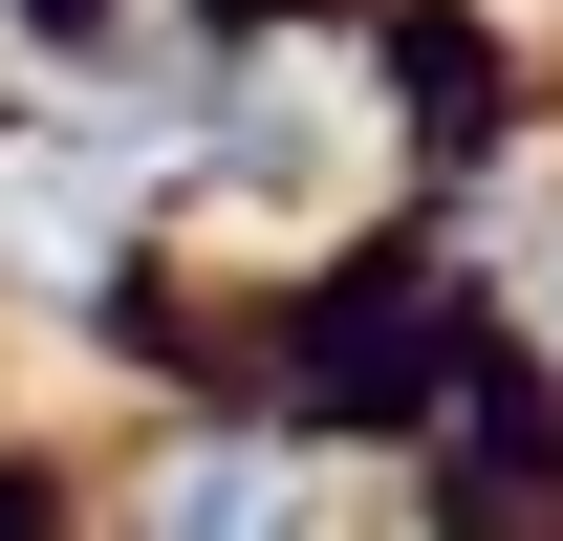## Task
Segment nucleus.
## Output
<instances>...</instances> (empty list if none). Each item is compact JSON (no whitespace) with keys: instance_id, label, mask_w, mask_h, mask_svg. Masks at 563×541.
Wrapping results in <instances>:
<instances>
[{"instance_id":"obj_1","label":"nucleus","mask_w":563,"mask_h":541,"mask_svg":"<svg viewBox=\"0 0 563 541\" xmlns=\"http://www.w3.org/2000/svg\"><path fill=\"white\" fill-rule=\"evenodd\" d=\"M109 239H131V152H87V131L0 152V261L22 281H109Z\"/></svg>"},{"instance_id":"obj_2","label":"nucleus","mask_w":563,"mask_h":541,"mask_svg":"<svg viewBox=\"0 0 563 541\" xmlns=\"http://www.w3.org/2000/svg\"><path fill=\"white\" fill-rule=\"evenodd\" d=\"M152 541H325V476L303 455H174L152 476Z\"/></svg>"},{"instance_id":"obj_3","label":"nucleus","mask_w":563,"mask_h":541,"mask_svg":"<svg viewBox=\"0 0 563 541\" xmlns=\"http://www.w3.org/2000/svg\"><path fill=\"white\" fill-rule=\"evenodd\" d=\"M542 303H563V239H542Z\"/></svg>"}]
</instances>
